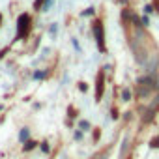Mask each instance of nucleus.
Masks as SVG:
<instances>
[{"instance_id": "1", "label": "nucleus", "mask_w": 159, "mask_h": 159, "mask_svg": "<svg viewBox=\"0 0 159 159\" xmlns=\"http://www.w3.org/2000/svg\"><path fill=\"white\" fill-rule=\"evenodd\" d=\"M30 23H32V19H30V15L28 13H23L21 17H19V21H17V38H26L28 36V32H30Z\"/></svg>"}, {"instance_id": "2", "label": "nucleus", "mask_w": 159, "mask_h": 159, "mask_svg": "<svg viewBox=\"0 0 159 159\" xmlns=\"http://www.w3.org/2000/svg\"><path fill=\"white\" fill-rule=\"evenodd\" d=\"M94 34H96V41H98L99 51L105 52L107 51V47H105V30H103V23L101 21H96L94 23Z\"/></svg>"}, {"instance_id": "3", "label": "nucleus", "mask_w": 159, "mask_h": 159, "mask_svg": "<svg viewBox=\"0 0 159 159\" xmlns=\"http://www.w3.org/2000/svg\"><path fill=\"white\" fill-rule=\"evenodd\" d=\"M103 83H105V71H99L98 79H96V101H99L103 96V88H105Z\"/></svg>"}, {"instance_id": "4", "label": "nucleus", "mask_w": 159, "mask_h": 159, "mask_svg": "<svg viewBox=\"0 0 159 159\" xmlns=\"http://www.w3.org/2000/svg\"><path fill=\"white\" fill-rule=\"evenodd\" d=\"M28 137H30V131H28L26 127H23V129H21V133H19V140H21V142H26V140H28Z\"/></svg>"}, {"instance_id": "5", "label": "nucleus", "mask_w": 159, "mask_h": 159, "mask_svg": "<svg viewBox=\"0 0 159 159\" xmlns=\"http://www.w3.org/2000/svg\"><path fill=\"white\" fill-rule=\"evenodd\" d=\"M131 99V92H129V88H124L122 90V101H129Z\"/></svg>"}, {"instance_id": "6", "label": "nucleus", "mask_w": 159, "mask_h": 159, "mask_svg": "<svg viewBox=\"0 0 159 159\" xmlns=\"http://www.w3.org/2000/svg\"><path fill=\"white\" fill-rule=\"evenodd\" d=\"M79 127H81V131H90V122H86V120H81Z\"/></svg>"}, {"instance_id": "7", "label": "nucleus", "mask_w": 159, "mask_h": 159, "mask_svg": "<svg viewBox=\"0 0 159 159\" xmlns=\"http://www.w3.org/2000/svg\"><path fill=\"white\" fill-rule=\"evenodd\" d=\"M54 4V0H45V4L41 6V11H49V8Z\"/></svg>"}, {"instance_id": "8", "label": "nucleus", "mask_w": 159, "mask_h": 159, "mask_svg": "<svg viewBox=\"0 0 159 159\" xmlns=\"http://www.w3.org/2000/svg\"><path fill=\"white\" fill-rule=\"evenodd\" d=\"M32 148H36V142H34V140H26V146H25V152H28V150H32Z\"/></svg>"}, {"instance_id": "9", "label": "nucleus", "mask_w": 159, "mask_h": 159, "mask_svg": "<svg viewBox=\"0 0 159 159\" xmlns=\"http://www.w3.org/2000/svg\"><path fill=\"white\" fill-rule=\"evenodd\" d=\"M127 142H129V140H127V139H124V142H122V152H120V155H124V153H125V150H127Z\"/></svg>"}, {"instance_id": "10", "label": "nucleus", "mask_w": 159, "mask_h": 159, "mask_svg": "<svg viewBox=\"0 0 159 159\" xmlns=\"http://www.w3.org/2000/svg\"><path fill=\"white\" fill-rule=\"evenodd\" d=\"M34 79H45V71H36L34 73Z\"/></svg>"}, {"instance_id": "11", "label": "nucleus", "mask_w": 159, "mask_h": 159, "mask_svg": "<svg viewBox=\"0 0 159 159\" xmlns=\"http://www.w3.org/2000/svg\"><path fill=\"white\" fill-rule=\"evenodd\" d=\"M92 13H94V8H88V10H86V11H83L81 15H83V17H88V15H92Z\"/></svg>"}, {"instance_id": "12", "label": "nucleus", "mask_w": 159, "mask_h": 159, "mask_svg": "<svg viewBox=\"0 0 159 159\" xmlns=\"http://www.w3.org/2000/svg\"><path fill=\"white\" fill-rule=\"evenodd\" d=\"M49 32H51V36H56V32H58V26H56V25H52V26L49 28Z\"/></svg>"}, {"instance_id": "13", "label": "nucleus", "mask_w": 159, "mask_h": 159, "mask_svg": "<svg viewBox=\"0 0 159 159\" xmlns=\"http://www.w3.org/2000/svg\"><path fill=\"white\" fill-rule=\"evenodd\" d=\"M41 152L43 153H49V144L47 142H41Z\"/></svg>"}, {"instance_id": "14", "label": "nucleus", "mask_w": 159, "mask_h": 159, "mask_svg": "<svg viewBox=\"0 0 159 159\" xmlns=\"http://www.w3.org/2000/svg\"><path fill=\"white\" fill-rule=\"evenodd\" d=\"M83 133H84V131H81V129H79V131L75 133V140H81V139H83Z\"/></svg>"}, {"instance_id": "15", "label": "nucleus", "mask_w": 159, "mask_h": 159, "mask_svg": "<svg viewBox=\"0 0 159 159\" xmlns=\"http://www.w3.org/2000/svg\"><path fill=\"white\" fill-rule=\"evenodd\" d=\"M152 148H159V137L152 140Z\"/></svg>"}, {"instance_id": "16", "label": "nucleus", "mask_w": 159, "mask_h": 159, "mask_svg": "<svg viewBox=\"0 0 159 159\" xmlns=\"http://www.w3.org/2000/svg\"><path fill=\"white\" fill-rule=\"evenodd\" d=\"M152 11H153V8H152L150 4H148V6H144V13H152Z\"/></svg>"}, {"instance_id": "17", "label": "nucleus", "mask_w": 159, "mask_h": 159, "mask_svg": "<svg viewBox=\"0 0 159 159\" xmlns=\"http://www.w3.org/2000/svg\"><path fill=\"white\" fill-rule=\"evenodd\" d=\"M79 88H81L83 92H86V90H88V86H86V83H81V84H79Z\"/></svg>"}, {"instance_id": "18", "label": "nucleus", "mask_w": 159, "mask_h": 159, "mask_svg": "<svg viewBox=\"0 0 159 159\" xmlns=\"http://www.w3.org/2000/svg\"><path fill=\"white\" fill-rule=\"evenodd\" d=\"M111 116H112V120H118V111H116V109H114V111H112V114H111Z\"/></svg>"}, {"instance_id": "19", "label": "nucleus", "mask_w": 159, "mask_h": 159, "mask_svg": "<svg viewBox=\"0 0 159 159\" xmlns=\"http://www.w3.org/2000/svg\"><path fill=\"white\" fill-rule=\"evenodd\" d=\"M142 25H144V26H148V25H150V21H148V17H142Z\"/></svg>"}, {"instance_id": "20", "label": "nucleus", "mask_w": 159, "mask_h": 159, "mask_svg": "<svg viewBox=\"0 0 159 159\" xmlns=\"http://www.w3.org/2000/svg\"><path fill=\"white\" fill-rule=\"evenodd\" d=\"M73 47H75L77 51H79V49H81V47H79V41H77V39H73Z\"/></svg>"}, {"instance_id": "21", "label": "nucleus", "mask_w": 159, "mask_h": 159, "mask_svg": "<svg viewBox=\"0 0 159 159\" xmlns=\"http://www.w3.org/2000/svg\"><path fill=\"white\" fill-rule=\"evenodd\" d=\"M155 103H159V94H157V96H155Z\"/></svg>"}, {"instance_id": "22", "label": "nucleus", "mask_w": 159, "mask_h": 159, "mask_svg": "<svg viewBox=\"0 0 159 159\" xmlns=\"http://www.w3.org/2000/svg\"><path fill=\"white\" fill-rule=\"evenodd\" d=\"M157 86H159V75H157Z\"/></svg>"}]
</instances>
